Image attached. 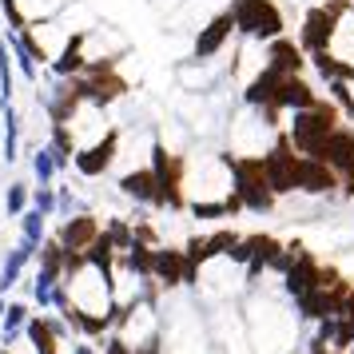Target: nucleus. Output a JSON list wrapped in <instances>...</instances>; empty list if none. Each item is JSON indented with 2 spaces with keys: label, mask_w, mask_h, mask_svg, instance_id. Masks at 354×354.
<instances>
[{
  "label": "nucleus",
  "mask_w": 354,
  "mask_h": 354,
  "mask_svg": "<svg viewBox=\"0 0 354 354\" xmlns=\"http://www.w3.org/2000/svg\"><path fill=\"white\" fill-rule=\"evenodd\" d=\"M315 100H319V92L303 80V72H295V76H283L279 96H274V108H283V112H299V108H310Z\"/></svg>",
  "instance_id": "nucleus-16"
},
{
  "label": "nucleus",
  "mask_w": 354,
  "mask_h": 354,
  "mask_svg": "<svg viewBox=\"0 0 354 354\" xmlns=\"http://www.w3.org/2000/svg\"><path fill=\"white\" fill-rule=\"evenodd\" d=\"M72 354H96V351H92L88 342H76V346H72Z\"/></svg>",
  "instance_id": "nucleus-39"
},
{
  "label": "nucleus",
  "mask_w": 354,
  "mask_h": 354,
  "mask_svg": "<svg viewBox=\"0 0 354 354\" xmlns=\"http://www.w3.org/2000/svg\"><path fill=\"white\" fill-rule=\"evenodd\" d=\"M351 12H354V4H351Z\"/></svg>",
  "instance_id": "nucleus-41"
},
{
  "label": "nucleus",
  "mask_w": 354,
  "mask_h": 354,
  "mask_svg": "<svg viewBox=\"0 0 354 354\" xmlns=\"http://www.w3.org/2000/svg\"><path fill=\"white\" fill-rule=\"evenodd\" d=\"M330 100H335L342 112L354 120V96H351V80H330Z\"/></svg>",
  "instance_id": "nucleus-34"
},
{
  "label": "nucleus",
  "mask_w": 354,
  "mask_h": 354,
  "mask_svg": "<svg viewBox=\"0 0 354 354\" xmlns=\"http://www.w3.org/2000/svg\"><path fill=\"white\" fill-rule=\"evenodd\" d=\"M104 354H136V346H131V342H124V335H120V330H112V335H104Z\"/></svg>",
  "instance_id": "nucleus-36"
},
{
  "label": "nucleus",
  "mask_w": 354,
  "mask_h": 354,
  "mask_svg": "<svg viewBox=\"0 0 354 354\" xmlns=\"http://www.w3.org/2000/svg\"><path fill=\"white\" fill-rule=\"evenodd\" d=\"M17 147H20V115L8 104L4 108V163H17Z\"/></svg>",
  "instance_id": "nucleus-26"
},
{
  "label": "nucleus",
  "mask_w": 354,
  "mask_h": 354,
  "mask_svg": "<svg viewBox=\"0 0 354 354\" xmlns=\"http://www.w3.org/2000/svg\"><path fill=\"white\" fill-rule=\"evenodd\" d=\"M32 319V306L24 303H8L4 310V322H0V346H12L20 335H24V322Z\"/></svg>",
  "instance_id": "nucleus-23"
},
{
  "label": "nucleus",
  "mask_w": 354,
  "mask_h": 354,
  "mask_svg": "<svg viewBox=\"0 0 354 354\" xmlns=\"http://www.w3.org/2000/svg\"><path fill=\"white\" fill-rule=\"evenodd\" d=\"M335 187H342V176L319 156H303L299 160V192L306 195H330Z\"/></svg>",
  "instance_id": "nucleus-9"
},
{
  "label": "nucleus",
  "mask_w": 354,
  "mask_h": 354,
  "mask_svg": "<svg viewBox=\"0 0 354 354\" xmlns=\"http://www.w3.org/2000/svg\"><path fill=\"white\" fill-rule=\"evenodd\" d=\"M115 147H120V131H108L100 144H92V147H76V156H72V167L80 171V176H88V179H96V176H104L108 167H112V160H115Z\"/></svg>",
  "instance_id": "nucleus-8"
},
{
  "label": "nucleus",
  "mask_w": 354,
  "mask_h": 354,
  "mask_svg": "<svg viewBox=\"0 0 354 354\" xmlns=\"http://www.w3.org/2000/svg\"><path fill=\"white\" fill-rule=\"evenodd\" d=\"M351 315H354V310H351Z\"/></svg>",
  "instance_id": "nucleus-42"
},
{
  "label": "nucleus",
  "mask_w": 354,
  "mask_h": 354,
  "mask_svg": "<svg viewBox=\"0 0 354 354\" xmlns=\"http://www.w3.org/2000/svg\"><path fill=\"white\" fill-rule=\"evenodd\" d=\"M24 335L32 338L36 354H56L60 346V335H56V326H52V315H32V319L24 322Z\"/></svg>",
  "instance_id": "nucleus-21"
},
{
  "label": "nucleus",
  "mask_w": 354,
  "mask_h": 354,
  "mask_svg": "<svg viewBox=\"0 0 354 354\" xmlns=\"http://www.w3.org/2000/svg\"><path fill=\"white\" fill-rule=\"evenodd\" d=\"M4 40H8V48H12V60H17L20 76H24L28 84H36V60H32V52L24 48V40H20V32H12V28H8V36H4Z\"/></svg>",
  "instance_id": "nucleus-24"
},
{
  "label": "nucleus",
  "mask_w": 354,
  "mask_h": 354,
  "mask_svg": "<svg viewBox=\"0 0 354 354\" xmlns=\"http://www.w3.org/2000/svg\"><path fill=\"white\" fill-rule=\"evenodd\" d=\"M32 203V187H24V179L17 183H8V192H4V211H8V219H20L24 211Z\"/></svg>",
  "instance_id": "nucleus-25"
},
{
  "label": "nucleus",
  "mask_w": 354,
  "mask_h": 354,
  "mask_svg": "<svg viewBox=\"0 0 354 354\" xmlns=\"http://www.w3.org/2000/svg\"><path fill=\"white\" fill-rule=\"evenodd\" d=\"M80 108H84V100H80V92L72 88V80H60V84H56V96H52V104H48L52 124H72Z\"/></svg>",
  "instance_id": "nucleus-18"
},
{
  "label": "nucleus",
  "mask_w": 354,
  "mask_h": 354,
  "mask_svg": "<svg viewBox=\"0 0 354 354\" xmlns=\"http://www.w3.org/2000/svg\"><path fill=\"white\" fill-rule=\"evenodd\" d=\"M104 235L112 239V247H115V251H128L131 243H136V231H131V227L124 223V219H112V223H108V231H104Z\"/></svg>",
  "instance_id": "nucleus-32"
},
{
  "label": "nucleus",
  "mask_w": 354,
  "mask_h": 354,
  "mask_svg": "<svg viewBox=\"0 0 354 354\" xmlns=\"http://www.w3.org/2000/svg\"><path fill=\"white\" fill-rule=\"evenodd\" d=\"M56 171H60V163H56V151H52V144L40 147V151L32 156V176H36V183H52V179H56Z\"/></svg>",
  "instance_id": "nucleus-29"
},
{
  "label": "nucleus",
  "mask_w": 354,
  "mask_h": 354,
  "mask_svg": "<svg viewBox=\"0 0 354 354\" xmlns=\"http://www.w3.org/2000/svg\"><path fill=\"white\" fill-rule=\"evenodd\" d=\"M120 192L136 199V203H151V207H160V176L151 171V167H140V171H128V176H120Z\"/></svg>",
  "instance_id": "nucleus-15"
},
{
  "label": "nucleus",
  "mask_w": 354,
  "mask_h": 354,
  "mask_svg": "<svg viewBox=\"0 0 354 354\" xmlns=\"http://www.w3.org/2000/svg\"><path fill=\"white\" fill-rule=\"evenodd\" d=\"M44 219H48L44 211L28 207V211H24V219H20V239H28V243L40 247V243H44Z\"/></svg>",
  "instance_id": "nucleus-30"
},
{
  "label": "nucleus",
  "mask_w": 354,
  "mask_h": 354,
  "mask_svg": "<svg viewBox=\"0 0 354 354\" xmlns=\"http://www.w3.org/2000/svg\"><path fill=\"white\" fill-rule=\"evenodd\" d=\"M310 64H315V72H319L326 84H330V80H354V64H346V60L330 56V48L310 52Z\"/></svg>",
  "instance_id": "nucleus-22"
},
{
  "label": "nucleus",
  "mask_w": 354,
  "mask_h": 354,
  "mask_svg": "<svg viewBox=\"0 0 354 354\" xmlns=\"http://www.w3.org/2000/svg\"><path fill=\"white\" fill-rule=\"evenodd\" d=\"M151 279L163 283V287H179V283H199V263L187 259V251L179 247H160L151 251Z\"/></svg>",
  "instance_id": "nucleus-6"
},
{
  "label": "nucleus",
  "mask_w": 354,
  "mask_h": 354,
  "mask_svg": "<svg viewBox=\"0 0 354 354\" xmlns=\"http://www.w3.org/2000/svg\"><path fill=\"white\" fill-rule=\"evenodd\" d=\"M60 279L64 274H56V271H36V283H32V303L36 306H52V295H56V287H60Z\"/></svg>",
  "instance_id": "nucleus-27"
},
{
  "label": "nucleus",
  "mask_w": 354,
  "mask_h": 354,
  "mask_svg": "<svg viewBox=\"0 0 354 354\" xmlns=\"http://www.w3.org/2000/svg\"><path fill=\"white\" fill-rule=\"evenodd\" d=\"M267 64H271L274 72H283V76H295V72H303L310 60H306L303 44H295L287 36H274V40H267Z\"/></svg>",
  "instance_id": "nucleus-12"
},
{
  "label": "nucleus",
  "mask_w": 354,
  "mask_h": 354,
  "mask_svg": "<svg viewBox=\"0 0 354 354\" xmlns=\"http://www.w3.org/2000/svg\"><path fill=\"white\" fill-rule=\"evenodd\" d=\"M151 171L160 176V207H171V211H183V160L179 156H167L163 147L151 151Z\"/></svg>",
  "instance_id": "nucleus-7"
},
{
  "label": "nucleus",
  "mask_w": 354,
  "mask_h": 354,
  "mask_svg": "<svg viewBox=\"0 0 354 354\" xmlns=\"http://www.w3.org/2000/svg\"><path fill=\"white\" fill-rule=\"evenodd\" d=\"M338 108L335 100H315L310 108H299L295 120H290V144L299 156H319V147L326 144V136L338 128Z\"/></svg>",
  "instance_id": "nucleus-1"
},
{
  "label": "nucleus",
  "mask_w": 354,
  "mask_h": 354,
  "mask_svg": "<svg viewBox=\"0 0 354 354\" xmlns=\"http://www.w3.org/2000/svg\"><path fill=\"white\" fill-rule=\"evenodd\" d=\"M136 243H156V231H151L147 223H140L136 227Z\"/></svg>",
  "instance_id": "nucleus-38"
},
{
  "label": "nucleus",
  "mask_w": 354,
  "mask_h": 354,
  "mask_svg": "<svg viewBox=\"0 0 354 354\" xmlns=\"http://www.w3.org/2000/svg\"><path fill=\"white\" fill-rule=\"evenodd\" d=\"M0 354H12V351H8V346H0Z\"/></svg>",
  "instance_id": "nucleus-40"
},
{
  "label": "nucleus",
  "mask_w": 354,
  "mask_h": 354,
  "mask_svg": "<svg viewBox=\"0 0 354 354\" xmlns=\"http://www.w3.org/2000/svg\"><path fill=\"white\" fill-rule=\"evenodd\" d=\"M136 354H163V338L160 330H147L140 342H136Z\"/></svg>",
  "instance_id": "nucleus-37"
},
{
  "label": "nucleus",
  "mask_w": 354,
  "mask_h": 354,
  "mask_svg": "<svg viewBox=\"0 0 354 354\" xmlns=\"http://www.w3.org/2000/svg\"><path fill=\"white\" fill-rule=\"evenodd\" d=\"M299 151L290 144V136H279L274 147L263 156V167H267V183H271L274 195H290L299 192Z\"/></svg>",
  "instance_id": "nucleus-5"
},
{
  "label": "nucleus",
  "mask_w": 354,
  "mask_h": 354,
  "mask_svg": "<svg viewBox=\"0 0 354 354\" xmlns=\"http://www.w3.org/2000/svg\"><path fill=\"white\" fill-rule=\"evenodd\" d=\"M32 207L44 211V215H52V211L60 207V195L52 192V183H36L32 187Z\"/></svg>",
  "instance_id": "nucleus-33"
},
{
  "label": "nucleus",
  "mask_w": 354,
  "mask_h": 354,
  "mask_svg": "<svg viewBox=\"0 0 354 354\" xmlns=\"http://www.w3.org/2000/svg\"><path fill=\"white\" fill-rule=\"evenodd\" d=\"M8 104H12V48L0 36V108H8Z\"/></svg>",
  "instance_id": "nucleus-28"
},
{
  "label": "nucleus",
  "mask_w": 354,
  "mask_h": 354,
  "mask_svg": "<svg viewBox=\"0 0 354 354\" xmlns=\"http://www.w3.org/2000/svg\"><path fill=\"white\" fill-rule=\"evenodd\" d=\"M279 84H283V72H274L271 64L259 72L255 80L247 84V92H243V100L251 104V108H274V96H279Z\"/></svg>",
  "instance_id": "nucleus-17"
},
{
  "label": "nucleus",
  "mask_w": 354,
  "mask_h": 354,
  "mask_svg": "<svg viewBox=\"0 0 354 354\" xmlns=\"http://www.w3.org/2000/svg\"><path fill=\"white\" fill-rule=\"evenodd\" d=\"M28 259H36V243L20 239V247H12L8 259H4V271H0V295H8V290L20 283V271H24V263H28Z\"/></svg>",
  "instance_id": "nucleus-20"
},
{
  "label": "nucleus",
  "mask_w": 354,
  "mask_h": 354,
  "mask_svg": "<svg viewBox=\"0 0 354 354\" xmlns=\"http://www.w3.org/2000/svg\"><path fill=\"white\" fill-rule=\"evenodd\" d=\"M319 259L310 255V251H299L295 255V263H290V271L283 274V287H287L290 299H299V295H306L310 287H319Z\"/></svg>",
  "instance_id": "nucleus-14"
},
{
  "label": "nucleus",
  "mask_w": 354,
  "mask_h": 354,
  "mask_svg": "<svg viewBox=\"0 0 354 354\" xmlns=\"http://www.w3.org/2000/svg\"><path fill=\"white\" fill-rule=\"evenodd\" d=\"M231 17H235V32L255 36V40H274L287 28L274 0H231Z\"/></svg>",
  "instance_id": "nucleus-3"
},
{
  "label": "nucleus",
  "mask_w": 354,
  "mask_h": 354,
  "mask_svg": "<svg viewBox=\"0 0 354 354\" xmlns=\"http://www.w3.org/2000/svg\"><path fill=\"white\" fill-rule=\"evenodd\" d=\"M0 12H4V20H8L12 32H24V28H28V20H24V12H20L17 0H0Z\"/></svg>",
  "instance_id": "nucleus-35"
},
{
  "label": "nucleus",
  "mask_w": 354,
  "mask_h": 354,
  "mask_svg": "<svg viewBox=\"0 0 354 354\" xmlns=\"http://www.w3.org/2000/svg\"><path fill=\"white\" fill-rule=\"evenodd\" d=\"M231 32H235V17H231V8L227 12H219V17H211L203 28H199V36H195V60H211V56H219L223 52V44L231 40Z\"/></svg>",
  "instance_id": "nucleus-10"
},
{
  "label": "nucleus",
  "mask_w": 354,
  "mask_h": 354,
  "mask_svg": "<svg viewBox=\"0 0 354 354\" xmlns=\"http://www.w3.org/2000/svg\"><path fill=\"white\" fill-rule=\"evenodd\" d=\"M100 235V223L88 215V211H76V215H68L60 231H56V239L64 243V251H88V243Z\"/></svg>",
  "instance_id": "nucleus-13"
},
{
  "label": "nucleus",
  "mask_w": 354,
  "mask_h": 354,
  "mask_svg": "<svg viewBox=\"0 0 354 354\" xmlns=\"http://www.w3.org/2000/svg\"><path fill=\"white\" fill-rule=\"evenodd\" d=\"M192 215L195 219H223V215H239L235 203H231V195H227L223 203L215 199V203H192Z\"/></svg>",
  "instance_id": "nucleus-31"
},
{
  "label": "nucleus",
  "mask_w": 354,
  "mask_h": 354,
  "mask_svg": "<svg viewBox=\"0 0 354 354\" xmlns=\"http://www.w3.org/2000/svg\"><path fill=\"white\" fill-rule=\"evenodd\" d=\"M227 167H231V176H235V183H231V195L243 203V211H271L274 199L279 195L271 192V183H267V167H263V160H231L227 156Z\"/></svg>",
  "instance_id": "nucleus-2"
},
{
  "label": "nucleus",
  "mask_w": 354,
  "mask_h": 354,
  "mask_svg": "<svg viewBox=\"0 0 354 354\" xmlns=\"http://www.w3.org/2000/svg\"><path fill=\"white\" fill-rule=\"evenodd\" d=\"M84 32H76V36H68V44H64V52L52 60V76L56 80H68V76H80L84 72Z\"/></svg>",
  "instance_id": "nucleus-19"
},
{
  "label": "nucleus",
  "mask_w": 354,
  "mask_h": 354,
  "mask_svg": "<svg viewBox=\"0 0 354 354\" xmlns=\"http://www.w3.org/2000/svg\"><path fill=\"white\" fill-rule=\"evenodd\" d=\"M319 160H326L342 179L354 176V128H342V124H338V128L326 136V144L319 147Z\"/></svg>",
  "instance_id": "nucleus-11"
},
{
  "label": "nucleus",
  "mask_w": 354,
  "mask_h": 354,
  "mask_svg": "<svg viewBox=\"0 0 354 354\" xmlns=\"http://www.w3.org/2000/svg\"><path fill=\"white\" fill-rule=\"evenodd\" d=\"M351 12V0H322L319 8H310L303 17V32H299V44L310 52H322L335 44V32H338V20Z\"/></svg>",
  "instance_id": "nucleus-4"
}]
</instances>
